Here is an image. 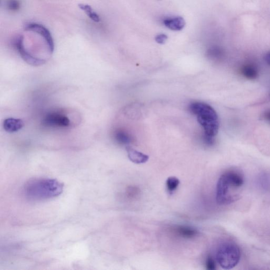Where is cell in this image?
Instances as JSON below:
<instances>
[{"instance_id": "cell-5", "label": "cell", "mask_w": 270, "mask_h": 270, "mask_svg": "<svg viewBox=\"0 0 270 270\" xmlns=\"http://www.w3.org/2000/svg\"><path fill=\"white\" fill-rule=\"evenodd\" d=\"M42 124L47 128L56 129H67L75 125L69 114L63 110H54L48 113L43 118Z\"/></svg>"}, {"instance_id": "cell-11", "label": "cell", "mask_w": 270, "mask_h": 270, "mask_svg": "<svg viewBox=\"0 0 270 270\" xmlns=\"http://www.w3.org/2000/svg\"><path fill=\"white\" fill-rule=\"evenodd\" d=\"M241 73L246 79L253 80L257 78L258 71L257 67L253 63H246L241 69Z\"/></svg>"}, {"instance_id": "cell-2", "label": "cell", "mask_w": 270, "mask_h": 270, "mask_svg": "<svg viewBox=\"0 0 270 270\" xmlns=\"http://www.w3.org/2000/svg\"><path fill=\"white\" fill-rule=\"evenodd\" d=\"M63 183L56 179L37 178L28 182L24 194L31 201H43L57 198L63 191Z\"/></svg>"}, {"instance_id": "cell-20", "label": "cell", "mask_w": 270, "mask_h": 270, "mask_svg": "<svg viewBox=\"0 0 270 270\" xmlns=\"http://www.w3.org/2000/svg\"><path fill=\"white\" fill-rule=\"evenodd\" d=\"M264 60L270 66V51L267 52L264 56Z\"/></svg>"}, {"instance_id": "cell-10", "label": "cell", "mask_w": 270, "mask_h": 270, "mask_svg": "<svg viewBox=\"0 0 270 270\" xmlns=\"http://www.w3.org/2000/svg\"><path fill=\"white\" fill-rule=\"evenodd\" d=\"M175 233L182 238L191 239L197 237L199 232L195 229L188 226H178L174 229Z\"/></svg>"}, {"instance_id": "cell-15", "label": "cell", "mask_w": 270, "mask_h": 270, "mask_svg": "<svg viewBox=\"0 0 270 270\" xmlns=\"http://www.w3.org/2000/svg\"><path fill=\"white\" fill-rule=\"evenodd\" d=\"M140 194V190L136 187H128L126 191L127 197L131 199L136 198Z\"/></svg>"}, {"instance_id": "cell-6", "label": "cell", "mask_w": 270, "mask_h": 270, "mask_svg": "<svg viewBox=\"0 0 270 270\" xmlns=\"http://www.w3.org/2000/svg\"><path fill=\"white\" fill-rule=\"evenodd\" d=\"M26 31L35 32L45 40L50 52L53 53L55 49V45L50 31L44 26L37 24H30L25 27Z\"/></svg>"}, {"instance_id": "cell-13", "label": "cell", "mask_w": 270, "mask_h": 270, "mask_svg": "<svg viewBox=\"0 0 270 270\" xmlns=\"http://www.w3.org/2000/svg\"><path fill=\"white\" fill-rule=\"evenodd\" d=\"M78 7L94 22H100L101 20L100 17L95 12L91 6L87 4H80L78 5Z\"/></svg>"}, {"instance_id": "cell-18", "label": "cell", "mask_w": 270, "mask_h": 270, "mask_svg": "<svg viewBox=\"0 0 270 270\" xmlns=\"http://www.w3.org/2000/svg\"><path fill=\"white\" fill-rule=\"evenodd\" d=\"M8 8L13 11H17L20 8V3L18 0H10L8 4Z\"/></svg>"}, {"instance_id": "cell-16", "label": "cell", "mask_w": 270, "mask_h": 270, "mask_svg": "<svg viewBox=\"0 0 270 270\" xmlns=\"http://www.w3.org/2000/svg\"><path fill=\"white\" fill-rule=\"evenodd\" d=\"M168 39V36L164 34H160L156 36L155 41L159 45H164Z\"/></svg>"}, {"instance_id": "cell-8", "label": "cell", "mask_w": 270, "mask_h": 270, "mask_svg": "<svg viewBox=\"0 0 270 270\" xmlns=\"http://www.w3.org/2000/svg\"><path fill=\"white\" fill-rule=\"evenodd\" d=\"M24 126V122L20 119L8 118L4 122L5 130L10 133L17 132L22 129Z\"/></svg>"}, {"instance_id": "cell-4", "label": "cell", "mask_w": 270, "mask_h": 270, "mask_svg": "<svg viewBox=\"0 0 270 270\" xmlns=\"http://www.w3.org/2000/svg\"><path fill=\"white\" fill-rule=\"evenodd\" d=\"M241 258L240 247L232 242L220 244L216 252V260L224 269H231L239 263Z\"/></svg>"}, {"instance_id": "cell-12", "label": "cell", "mask_w": 270, "mask_h": 270, "mask_svg": "<svg viewBox=\"0 0 270 270\" xmlns=\"http://www.w3.org/2000/svg\"><path fill=\"white\" fill-rule=\"evenodd\" d=\"M116 141L121 145H128L132 142V138L130 134L121 128H117L114 132Z\"/></svg>"}, {"instance_id": "cell-9", "label": "cell", "mask_w": 270, "mask_h": 270, "mask_svg": "<svg viewBox=\"0 0 270 270\" xmlns=\"http://www.w3.org/2000/svg\"><path fill=\"white\" fill-rule=\"evenodd\" d=\"M128 156L133 163L137 164L146 163L149 159L148 156L134 149L130 146L126 147Z\"/></svg>"}, {"instance_id": "cell-21", "label": "cell", "mask_w": 270, "mask_h": 270, "mask_svg": "<svg viewBox=\"0 0 270 270\" xmlns=\"http://www.w3.org/2000/svg\"><path fill=\"white\" fill-rule=\"evenodd\" d=\"M159 1H160V0H159Z\"/></svg>"}, {"instance_id": "cell-7", "label": "cell", "mask_w": 270, "mask_h": 270, "mask_svg": "<svg viewBox=\"0 0 270 270\" xmlns=\"http://www.w3.org/2000/svg\"><path fill=\"white\" fill-rule=\"evenodd\" d=\"M163 23L167 28L174 31H181L186 26L185 19L180 16L166 18Z\"/></svg>"}, {"instance_id": "cell-19", "label": "cell", "mask_w": 270, "mask_h": 270, "mask_svg": "<svg viewBox=\"0 0 270 270\" xmlns=\"http://www.w3.org/2000/svg\"><path fill=\"white\" fill-rule=\"evenodd\" d=\"M265 120L270 124V110L266 111L264 114Z\"/></svg>"}, {"instance_id": "cell-14", "label": "cell", "mask_w": 270, "mask_h": 270, "mask_svg": "<svg viewBox=\"0 0 270 270\" xmlns=\"http://www.w3.org/2000/svg\"><path fill=\"white\" fill-rule=\"evenodd\" d=\"M167 190L170 193H173L179 185V180L176 177H169L166 181Z\"/></svg>"}, {"instance_id": "cell-1", "label": "cell", "mask_w": 270, "mask_h": 270, "mask_svg": "<svg viewBox=\"0 0 270 270\" xmlns=\"http://www.w3.org/2000/svg\"><path fill=\"white\" fill-rule=\"evenodd\" d=\"M244 184L242 172L237 169L227 170L219 178L216 189V200L221 205H228L238 200Z\"/></svg>"}, {"instance_id": "cell-3", "label": "cell", "mask_w": 270, "mask_h": 270, "mask_svg": "<svg viewBox=\"0 0 270 270\" xmlns=\"http://www.w3.org/2000/svg\"><path fill=\"white\" fill-rule=\"evenodd\" d=\"M190 111L197 116L199 124L203 127V137L214 138L218 134L219 121L217 112L209 105L201 102L191 104Z\"/></svg>"}, {"instance_id": "cell-17", "label": "cell", "mask_w": 270, "mask_h": 270, "mask_svg": "<svg viewBox=\"0 0 270 270\" xmlns=\"http://www.w3.org/2000/svg\"><path fill=\"white\" fill-rule=\"evenodd\" d=\"M205 266L209 270H214L216 269V263L214 259L209 256L207 258L206 262H205Z\"/></svg>"}]
</instances>
